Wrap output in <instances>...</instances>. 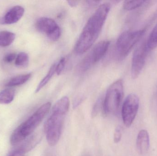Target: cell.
<instances>
[{"instance_id":"10","label":"cell","mask_w":157,"mask_h":156,"mask_svg":"<svg viewBox=\"0 0 157 156\" xmlns=\"http://www.w3.org/2000/svg\"><path fill=\"white\" fill-rule=\"evenodd\" d=\"M25 9L20 5H16L11 8L5 15L0 18V24H15L22 18L25 13Z\"/></svg>"},{"instance_id":"26","label":"cell","mask_w":157,"mask_h":156,"mask_svg":"<svg viewBox=\"0 0 157 156\" xmlns=\"http://www.w3.org/2000/svg\"><path fill=\"white\" fill-rule=\"evenodd\" d=\"M84 156H90L88 155H84Z\"/></svg>"},{"instance_id":"12","label":"cell","mask_w":157,"mask_h":156,"mask_svg":"<svg viewBox=\"0 0 157 156\" xmlns=\"http://www.w3.org/2000/svg\"><path fill=\"white\" fill-rule=\"evenodd\" d=\"M41 139V136L40 134H34L24 140L20 147L17 150L21 151L25 154L35 147L40 142Z\"/></svg>"},{"instance_id":"9","label":"cell","mask_w":157,"mask_h":156,"mask_svg":"<svg viewBox=\"0 0 157 156\" xmlns=\"http://www.w3.org/2000/svg\"><path fill=\"white\" fill-rule=\"evenodd\" d=\"M36 27L40 32L44 33L52 41L59 40L61 36V29L53 19L49 17H42L37 19Z\"/></svg>"},{"instance_id":"20","label":"cell","mask_w":157,"mask_h":156,"mask_svg":"<svg viewBox=\"0 0 157 156\" xmlns=\"http://www.w3.org/2000/svg\"><path fill=\"white\" fill-rule=\"evenodd\" d=\"M66 59L65 57H62L60 60L57 62L56 66V73L60 75L63 72L66 65Z\"/></svg>"},{"instance_id":"22","label":"cell","mask_w":157,"mask_h":156,"mask_svg":"<svg viewBox=\"0 0 157 156\" xmlns=\"http://www.w3.org/2000/svg\"><path fill=\"white\" fill-rule=\"evenodd\" d=\"M16 57L17 56L15 53H10L4 57L3 60L6 63H10L15 60Z\"/></svg>"},{"instance_id":"15","label":"cell","mask_w":157,"mask_h":156,"mask_svg":"<svg viewBox=\"0 0 157 156\" xmlns=\"http://www.w3.org/2000/svg\"><path fill=\"white\" fill-rule=\"evenodd\" d=\"M56 63H57V62L52 64L46 76L42 79V80L40 81L39 84L38 85L36 91H35V93H37L43 87H45L48 83L49 82L53 77L54 74L56 73Z\"/></svg>"},{"instance_id":"8","label":"cell","mask_w":157,"mask_h":156,"mask_svg":"<svg viewBox=\"0 0 157 156\" xmlns=\"http://www.w3.org/2000/svg\"><path fill=\"white\" fill-rule=\"evenodd\" d=\"M139 99L136 94L131 93L125 98L122 107V117L124 125L129 127L133 122L138 112Z\"/></svg>"},{"instance_id":"5","label":"cell","mask_w":157,"mask_h":156,"mask_svg":"<svg viewBox=\"0 0 157 156\" xmlns=\"http://www.w3.org/2000/svg\"><path fill=\"white\" fill-rule=\"evenodd\" d=\"M145 33V29L136 31H125L117 39L115 46L116 55L119 60L124 59L130 54Z\"/></svg>"},{"instance_id":"6","label":"cell","mask_w":157,"mask_h":156,"mask_svg":"<svg viewBox=\"0 0 157 156\" xmlns=\"http://www.w3.org/2000/svg\"><path fill=\"white\" fill-rule=\"evenodd\" d=\"M110 45L109 40H103L98 43L93 48L90 53L82 60L78 69L81 72H85L90 67L99 61L104 56Z\"/></svg>"},{"instance_id":"14","label":"cell","mask_w":157,"mask_h":156,"mask_svg":"<svg viewBox=\"0 0 157 156\" xmlns=\"http://www.w3.org/2000/svg\"><path fill=\"white\" fill-rule=\"evenodd\" d=\"M31 77V74H23L17 77L12 78L6 84V86L8 87H15L23 85L27 82Z\"/></svg>"},{"instance_id":"19","label":"cell","mask_w":157,"mask_h":156,"mask_svg":"<svg viewBox=\"0 0 157 156\" xmlns=\"http://www.w3.org/2000/svg\"><path fill=\"white\" fill-rule=\"evenodd\" d=\"M146 2L144 0L126 1L124 2L123 8L127 11H131L141 7Z\"/></svg>"},{"instance_id":"3","label":"cell","mask_w":157,"mask_h":156,"mask_svg":"<svg viewBox=\"0 0 157 156\" xmlns=\"http://www.w3.org/2000/svg\"><path fill=\"white\" fill-rule=\"evenodd\" d=\"M51 102L41 105L30 117L14 131L10 137V143L16 145L29 136L41 123L51 107Z\"/></svg>"},{"instance_id":"18","label":"cell","mask_w":157,"mask_h":156,"mask_svg":"<svg viewBox=\"0 0 157 156\" xmlns=\"http://www.w3.org/2000/svg\"><path fill=\"white\" fill-rule=\"evenodd\" d=\"M29 63V57L25 52H21L17 56L15 64L17 67H26Z\"/></svg>"},{"instance_id":"21","label":"cell","mask_w":157,"mask_h":156,"mask_svg":"<svg viewBox=\"0 0 157 156\" xmlns=\"http://www.w3.org/2000/svg\"><path fill=\"white\" fill-rule=\"evenodd\" d=\"M122 128L121 126H118L115 130L113 136V140L114 143H119L121 139Z\"/></svg>"},{"instance_id":"24","label":"cell","mask_w":157,"mask_h":156,"mask_svg":"<svg viewBox=\"0 0 157 156\" xmlns=\"http://www.w3.org/2000/svg\"><path fill=\"white\" fill-rule=\"evenodd\" d=\"M67 2L71 7H76L78 5V2L76 1H67Z\"/></svg>"},{"instance_id":"16","label":"cell","mask_w":157,"mask_h":156,"mask_svg":"<svg viewBox=\"0 0 157 156\" xmlns=\"http://www.w3.org/2000/svg\"><path fill=\"white\" fill-rule=\"evenodd\" d=\"M15 92L12 89H7L0 92V103L9 104L14 98Z\"/></svg>"},{"instance_id":"4","label":"cell","mask_w":157,"mask_h":156,"mask_svg":"<svg viewBox=\"0 0 157 156\" xmlns=\"http://www.w3.org/2000/svg\"><path fill=\"white\" fill-rule=\"evenodd\" d=\"M123 95L124 85L122 80L114 82L109 87L103 101V111L105 114H117Z\"/></svg>"},{"instance_id":"1","label":"cell","mask_w":157,"mask_h":156,"mask_svg":"<svg viewBox=\"0 0 157 156\" xmlns=\"http://www.w3.org/2000/svg\"><path fill=\"white\" fill-rule=\"evenodd\" d=\"M110 10L109 3L102 4L90 17L75 46L76 54H83L92 46L100 34Z\"/></svg>"},{"instance_id":"7","label":"cell","mask_w":157,"mask_h":156,"mask_svg":"<svg viewBox=\"0 0 157 156\" xmlns=\"http://www.w3.org/2000/svg\"><path fill=\"white\" fill-rule=\"evenodd\" d=\"M149 51L146 40L141 42L135 49L131 68V76L133 79L137 78L142 72Z\"/></svg>"},{"instance_id":"25","label":"cell","mask_w":157,"mask_h":156,"mask_svg":"<svg viewBox=\"0 0 157 156\" xmlns=\"http://www.w3.org/2000/svg\"><path fill=\"white\" fill-rule=\"evenodd\" d=\"M87 2L90 5H94L98 4L100 2V1H87Z\"/></svg>"},{"instance_id":"17","label":"cell","mask_w":157,"mask_h":156,"mask_svg":"<svg viewBox=\"0 0 157 156\" xmlns=\"http://www.w3.org/2000/svg\"><path fill=\"white\" fill-rule=\"evenodd\" d=\"M146 44L149 51L157 47V24L146 40Z\"/></svg>"},{"instance_id":"2","label":"cell","mask_w":157,"mask_h":156,"mask_svg":"<svg viewBox=\"0 0 157 156\" xmlns=\"http://www.w3.org/2000/svg\"><path fill=\"white\" fill-rule=\"evenodd\" d=\"M70 106V99L67 96H63L52 107L51 114L44 126L47 142L50 146H54L59 142Z\"/></svg>"},{"instance_id":"23","label":"cell","mask_w":157,"mask_h":156,"mask_svg":"<svg viewBox=\"0 0 157 156\" xmlns=\"http://www.w3.org/2000/svg\"><path fill=\"white\" fill-rule=\"evenodd\" d=\"M9 156H25V154L18 150H15Z\"/></svg>"},{"instance_id":"11","label":"cell","mask_w":157,"mask_h":156,"mask_svg":"<svg viewBox=\"0 0 157 156\" xmlns=\"http://www.w3.org/2000/svg\"><path fill=\"white\" fill-rule=\"evenodd\" d=\"M150 138L149 133L146 130H142L138 133L136 140L137 153L141 155L146 154L149 150Z\"/></svg>"},{"instance_id":"13","label":"cell","mask_w":157,"mask_h":156,"mask_svg":"<svg viewBox=\"0 0 157 156\" xmlns=\"http://www.w3.org/2000/svg\"><path fill=\"white\" fill-rule=\"evenodd\" d=\"M16 35L13 32L7 31L0 32V46L6 47L10 45L15 39Z\"/></svg>"}]
</instances>
